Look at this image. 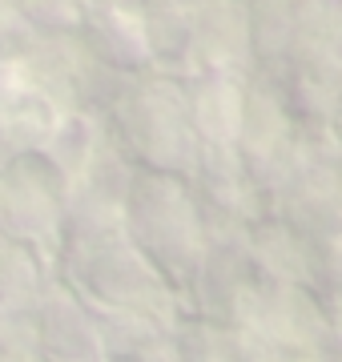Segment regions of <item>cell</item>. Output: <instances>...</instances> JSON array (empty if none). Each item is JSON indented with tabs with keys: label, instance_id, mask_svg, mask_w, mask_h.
Returning <instances> with one entry per match:
<instances>
[{
	"label": "cell",
	"instance_id": "1",
	"mask_svg": "<svg viewBox=\"0 0 342 362\" xmlns=\"http://www.w3.org/2000/svg\"><path fill=\"white\" fill-rule=\"evenodd\" d=\"M133 233H141L145 246L158 250V258L182 254V262L194 270V254L189 246L198 242V218L185 202V194H177L165 181H141V189L133 194Z\"/></svg>",
	"mask_w": 342,
	"mask_h": 362
}]
</instances>
